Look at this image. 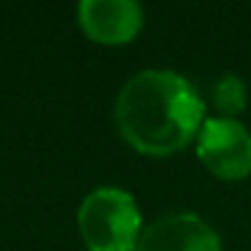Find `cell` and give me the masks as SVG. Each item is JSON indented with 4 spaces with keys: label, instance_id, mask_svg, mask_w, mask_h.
<instances>
[{
    "label": "cell",
    "instance_id": "cell-1",
    "mask_svg": "<svg viewBox=\"0 0 251 251\" xmlns=\"http://www.w3.org/2000/svg\"><path fill=\"white\" fill-rule=\"evenodd\" d=\"M114 116L132 149L165 157L197 138L205 122V105L186 76L165 68H149L135 73L119 89Z\"/></svg>",
    "mask_w": 251,
    "mask_h": 251
},
{
    "label": "cell",
    "instance_id": "cell-2",
    "mask_svg": "<svg viewBox=\"0 0 251 251\" xmlns=\"http://www.w3.org/2000/svg\"><path fill=\"white\" fill-rule=\"evenodd\" d=\"M78 232L89 251H135L143 219L135 197L122 186H98L78 205Z\"/></svg>",
    "mask_w": 251,
    "mask_h": 251
},
{
    "label": "cell",
    "instance_id": "cell-6",
    "mask_svg": "<svg viewBox=\"0 0 251 251\" xmlns=\"http://www.w3.org/2000/svg\"><path fill=\"white\" fill-rule=\"evenodd\" d=\"M211 100H213V105H216L219 116L235 119V116L246 108V84H243V78L235 76V73H224V76L213 84Z\"/></svg>",
    "mask_w": 251,
    "mask_h": 251
},
{
    "label": "cell",
    "instance_id": "cell-5",
    "mask_svg": "<svg viewBox=\"0 0 251 251\" xmlns=\"http://www.w3.org/2000/svg\"><path fill=\"white\" fill-rule=\"evenodd\" d=\"M76 14L89 38L111 46L132 41L143 25V11L135 0H81Z\"/></svg>",
    "mask_w": 251,
    "mask_h": 251
},
{
    "label": "cell",
    "instance_id": "cell-4",
    "mask_svg": "<svg viewBox=\"0 0 251 251\" xmlns=\"http://www.w3.org/2000/svg\"><path fill=\"white\" fill-rule=\"evenodd\" d=\"M135 251H222V238L202 216L173 211L143 227Z\"/></svg>",
    "mask_w": 251,
    "mask_h": 251
},
{
    "label": "cell",
    "instance_id": "cell-3",
    "mask_svg": "<svg viewBox=\"0 0 251 251\" xmlns=\"http://www.w3.org/2000/svg\"><path fill=\"white\" fill-rule=\"evenodd\" d=\"M197 157L219 178H246L251 173V132L238 119L208 116L197 132Z\"/></svg>",
    "mask_w": 251,
    "mask_h": 251
}]
</instances>
